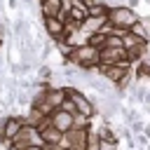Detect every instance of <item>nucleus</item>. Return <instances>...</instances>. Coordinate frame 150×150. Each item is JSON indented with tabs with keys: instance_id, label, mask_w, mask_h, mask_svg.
I'll use <instances>...</instances> for the list:
<instances>
[{
	"instance_id": "nucleus-1",
	"label": "nucleus",
	"mask_w": 150,
	"mask_h": 150,
	"mask_svg": "<svg viewBox=\"0 0 150 150\" xmlns=\"http://www.w3.org/2000/svg\"><path fill=\"white\" fill-rule=\"evenodd\" d=\"M63 61L75 63L77 68L91 70V68H96V66H98V49H96V47H91V45H87V42H82V45L73 47V49H70V54H68Z\"/></svg>"
},
{
	"instance_id": "nucleus-2",
	"label": "nucleus",
	"mask_w": 150,
	"mask_h": 150,
	"mask_svg": "<svg viewBox=\"0 0 150 150\" xmlns=\"http://www.w3.org/2000/svg\"><path fill=\"white\" fill-rule=\"evenodd\" d=\"M7 148H12V150H26V148H45L42 145V138H40V131H38V127H33V124H21V129L16 131V136L9 141V145Z\"/></svg>"
},
{
	"instance_id": "nucleus-3",
	"label": "nucleus",
	"mask_w": 150,
	"mask_h": 150,
	"mask_svg": "<svg viewBox=\"0 0 150 150\" xmlns=\"http://www.w3.org/2000/svg\"><path fill=\"white\" fill-rule=\"evenodd\" d=\"M105 19H108L112 26H120V28H127V30H129V26L138 19V12L131 9L129 5H110Z\"/></svg>"
},
{
	"instance_id": "nucleus-4",
	"label": "nucleus",
	"mask_w": 150,
	"mask_h": 150,
	"mask_svg": "<svg viewBox=\"0 0 150 150\" xmlns=\"http://www.w3.org/2000/svg\"><path fill=\"white\" fill-rule=\"evenodd\" d=\"M21 124H23V117H19V115H5V120H2V145H9V141L16 136V131L21 129Z\"/></svg>"
},
{
	"instance_id": "nucleus-5",
	"label": "nucleus",
	"mask_w": 150,
	"mask_h": 150,
	"mask_svg": "<svg viewBox=\"0 0 150 150\" xmlns=\"http://www.w3.org/2000/svg\"><path fill=\"white\" fill-rule=\"evenodd\" d=\"M124 59H127L124 47H108V45H103L98 49V63H120Z\"/></svg>"
},
{
	"instance_id": "nucleus-6",
	"label": "nucleus",
	"mask_w": 150,
	"mask_h": 150,
	"mask_svg": "<svg viewBox=\"0 0 150 150\" xmlns=\"http://www.w3.org/2000/svg\"><path fill=\"white\" fill-rule=\"evenodd\" d=\"M49 124L56 127L59 131H68V129L73 127V115L66 112V110H61V108H54V110L49 112Z\"/></svg>"
},
{
	"instance_id": "nucleus-7",
	"label": "nucleus",
	"mask_w": 150,
	"mask_h": 150,
	"mask_svg": "<svg viewBox=\"0 0 150 150\" xmlns=\"http://www.w3.org/2000/svg\"><path fill=\"white\" fill-rule=\"evenodd\" d=\"M42 26H45V33L49 35L52 42L63 35V21L59 16H42Z\"/></svg>"
},
{
	"instance_id": "nucleus-8",
	"label": "nucleus",
	"mask_w": 150,
	"mask_h": 150,
	"mask_svg": "<svg viewBox=\"0 0 150 150\" xmlns=\"http://www.w3.org/2000/svg\"><path fill=\"white\" fill-rule=\"evenodd\" d=\"M63 131H59L56 127L47 124L45 129H40V138H42V145L45 148H59V141H61Z\"/></svg>"
},
{
	"instance_id": "nucleus-9",
	"label": "nucleus",
	"mask_w": 150,
	"mask_h": 150,
	"mask_svg": "<svg viewBox=\"0 0 150 150\" xmlns=\"http://www.w3.org/2000/svg\"><path fill=\"white\" fill-rule=\"evenodd\" d=\"M63 7V0H38L40 16H56Z\"/></svg>"
},
{
	"instance_id": "nucleus-10",
	"label": "nucleus",
	"mask_w": 150,
	"mask_h": 150,
	"mask_svg": "<svg viewBox=\"0 0 150 150\" xmlns=\"http://www.w3.org/2000/svg\"><path fill=\"white\" fill-rule=\"evenodd\" d=\"M129 33H134L141 42H148V40H150V33H148V19H145V16H138V19L129 26Z\"/></svg>"
},
{
	"instance_id": "nucleus-11",
	"label": "nucleus",
	"mask_w": 150,
	"mask_h": 150,
	"mask_svg": "<svg viewBox=\"0 0 150 150\" xmlns=\"http://www.w3.org/2000/svg\"><path fill=\"white\" fill-rule=\"evenodd\" d=\"M84 150H98V134L96 129L89 124L87 127V136H84Z\"/></svg>"
},
{
	"instance_id": "nucleus-12",
	"label": "nucleus",
	"mask_w": 150,
	"mask_h": 150,
	"mask_svg": "<svg viewBox=\"0 0 150 150\" xmlns=\"http://www.w3.org/2000/svg\"><path fill=\"white\" fill-rule=\"evenodd\" d=\"M87 45H91V47L101 49V47L105 45V35H103L101 30H96V33H89V35H87Z\"/></svg>"
},
{
	"instance_id": "nucleus-13",
	"label": "nucleus",
	"mask_w": 150,
	"mask_h": 150,
	"mask_svg": "<svg viewBox=\"0 0 150 150\" xmlns=\"http://www.w3.org/2000/svg\"><path fill=\"white\" fill-rule=\"evenodd\" d=\"M52 73H54V70H52V66H47V63L42 61V66L38 68V75H35V77H38L40 82H49V80H52Z\"/></svg>"
},
{
	"instance_id": "nucleus-14",
	"label": "nucleus",
	"mask_w": 150,
	"mask_h": 150,
	"mask_svg": "<svg viewBox=\"0 0 150 150\" xmlns=\"http://www.w3.org/2000/svg\"><path fill=\"white\" fill-rule=\"evenodd\" d=\"M89 124H91V117H87V115H82V112H73V127L84 129V127H89Z\"/></svg>"
},
{
	"instance_id": "nucleus-15",
	"label": "nucleus",
	"mask_w": 150,
	"mask_h": 150,
	"mask_svg": "<svg viewBox=\"0 0 150 150\" xmlns=\"http://www.w3.org/2000/svg\"><path fill=\"white\" fill-rule=\"evenodd\" d=\"M136 45H141V40H138L134 33L127 30V33L122 35V47H124V49H131V47H136Z\"/></svg>"
},
{
	"instance_id": "nucleus-16",
	"label": "nucleus",
	"mask_w": 150,
	"mask_h": 150,
	"mask_svg": "<svg viewBox=\"0 0 150 150\" xmlns=\"http://www.w3.org/2000/svg\"><path fill=\"white\" fill-rule=\"evenodd\" d=\"M59 108H61V110H66V112H70V115H73V112H77V110H75V103H73V98H68V96H66V98L59 103Z\"/></svg>"
},
{
	"instance_id": "nucleus-17",
	"label": "nucleus",
	"mask_w": 150,
	"mask_h": 150,
	"mask_svg": "<svg viewBox=\"0 0 150 150\" xmlns=\"http://www.w3.org/2000/svg\"><path fill=\"white\" fill-rule=\"evenodd\" d=\"M105 45L108 47H122V38L120 35H105Z\"/></svg>"
},
{
	"instance_id": "nucleus-18",
	"label": "nucleus",
	"mask_w": 150,
	"mask_h": 150,
	"mask_svg": "<svg viewBox=\"0 0 150 150\" xmlns=\"http://www.w3.org/2000/svg\"><path fill=\"white\" fill-rule=\"evenodd\" d=\"M52 52H54V42H47V45L42 47V52H40V61H47Z\"/></svg>"
},
{
	"instance_id": "nucleus-19",
	"label": "nucleus",
	"mask_w": 150,
	"mask_h": 150,
	"mask_svg": "<svg viewBox=\"0 0 150 150\" xmlns=\"http://www.w3.org/2000/svg\"><path fill=\"white\" fill-rule=\"evenodd\" d=\"M117 145L112 143V141H103V138H98V150H115Z\"/></svg>"
},
{
	"instance_id": "nucleus-20",
	"label": "nucleus",
	"mask_w": 150,
	"mask_h": 150,
	"mask_svg": "<svg viewBox=\"0 0 150 150\" xmlns=\"http://www.w3.org/2000/svg\"><path fill=\"white\" fill-rule=\"evenodd\" d=\"M5 30H7V26L0 21V40H5Z\"/></svg>"
},
{
	"instance_id": "nucleus-21",
	"label": "nucleus",
	"mask_w": 150,
	"mask_h": 150,
	"mask_svg": "<svg viewBox=\"0 0 150 150\" xmlns=\"http://www.w3.org/2000/svg\"><path fill=\"white\" fill-rule=\"evenodd\" d=\"M0 49H2V40H0Z\"/></svg>"
}]
</instances>
